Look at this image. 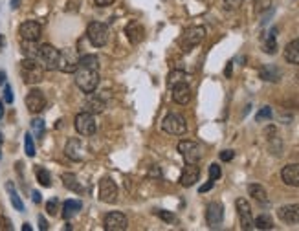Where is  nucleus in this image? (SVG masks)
<instances>
[{
  "label": "nucleus",
  "mask_w": 299,
  "mask_h": 231,
  "mask_svg": "<svg viewBox=\"0 0 299 231\" xmlns=\"http://www.w3.org/2000/svg\"><path fill=\"white\" fill-rule=\"evenodd\" d=\"M75 85L85 94H94L99 85V59L86 53L79 57V66L75 70Z\"/></svg>",
  "instance_id": "nucleus-1"
},
{
  "label": "nucleus",
  "mask_w": 299,
  "mask_h": 231,
  "mask_svg": "<svg viewBox=\"0 0 299 231\" xmlns=\"http://www.w3.org/2000/svg\"><path fill=\"white\" fill-rule=\"evenodd\" d=\"M44 68L40 66V62L37 59H31V57H26L22 62H20V75H22V81L26 85H37L40 81L44 79Z\"/></svg>",
  "instance_id": "nucleus-2"
},
{
  "label": "nucleus",
  "mask_w": 299,
  "mask_h": 231,
  "mask_svg": "<svg viewBox=\"0 0 299 231\" xmlns=\"http://www.w3.org/2000/svg\"><path fill=\"white\" fill-rule=\"evenodd\" d=\"M35 59H37V61L40 62V66L44 68V70H48V72L57 70V64H59V50L51 44H40Z\"/></svg>",
  "instance_id": "nucleus-3"
},
{
  "label": "nucleus",
  "mask_w": 299,
  "mask_h": 231,
  "mask_svg": "<svg viewBox=\"0 0 299 231\" xmlns=\"http://www.w3.org/2000/svg\"><path fill=\"white\" fill-rule=\"evenodd\" d=\"M108 26L103 22H90L86 28V39L90 40L92 46L96 48H103L108 42Z\"/></svg>",
  "instance_id": "nucleus-4"
},
{
  "label": "nucleus",
  "mask_w": 299,
  "mask_h": 231,
  "mask_svg": "<svg viewBox=\"0 0 299 231\" xmlns=\"http://www.w3.org/2000/svg\"><path fill=\"white\" fill-rule=\"evenodd\" d=\"M162 129L171 136H184L187 132V123L186 118L182 114L171 112L165 116V119L162 121Z\"/></svg>",
  "instance_id": "nucleus-5"
},
{
  "label": "nucleus",
  "mask_w": 299,
  "mask_h": 231,
  "mask_svg": "<svg viewBox=\"0 0 299 231\" xmlns=\"http://www.w3.org/2000/svg\"><path fill=\"white\" fill-rule=\"evenodd\" d=\"M206 37V28L204 26H191L184 31V35L180 37V46L184 51H189L191 48L198 46Z\"/></svg>",
  "instance_id": "nucleus-6"
},
{
  "label": "nucleus",
  "mask_w": 299,
  "mask_h": 231,
  "mask_svg": "<svg viewBox=\"0 0 299 231\" xmlns=\"http://www.w3.org/2000/svg\"><path fill=\"white\" fill-rule=\"evenodd\" d=\"M178 152L182 154V158L186 160V164H198L202 160V147L198 145L197 141L182 140L178 143Z\"/></svg>",
  "instance_id": "nucleus-7"
},
{
  "label": "nucleus",
  "mask_w": 299,
  "mask_h": 231,
  "mask_svg": "<svg viewBox=\"0 0 299 231\" xmlns=\"http://www.w3.org/2000/svg\"><path fill=\"white\" fill-rule=\"evenodd\" d=\"M73 127H75V130H77V134L92 136L97 130V123H96L94 114L85 112V110H83L81 114L75 116V119H73Z\"/></svg>",
  "instance_id": "nucleus-8"
},
{
  "label": "nucleus",
  "mask_w": 299,
  "mask_h": 231,
  "mask_svg": "<svg viewBox=\"0 0 299 231\" xmlns=\"http://www.w3.org/2000/svg\"><path fill=\"white\" fill-rule=\"evenodd\" d=\"M79 66V55L75 53L73 48H66V50H59V64L57 70H61L64 73H75Z\"/></svg>",
  "instance_id": "nucleus-9"
},
{
  "label": "nucleus",
  "mask_w": 299,
  "mask_h": 231,
  "mask_svg": "<svg viewBox=\"0 0 299 231\" xmlns=\"http://www.w3.org/2000/svg\"><path fill=\"white\" fill-rule=\"evenodd\" d=\"M103 228L107 231H125L129 228V220L121 211H110L103 219Z\"/></svg>",
  "instance_id": "nucleus-10"
},
{
  "label": "nucleus",
  "mask_w": 299,
  "mask_h": 231,
  "mask_svg": "<svg viewBox=\"0 0 299 231\" xmlns=\"http://www.w3.org/2000/svg\"><path fill=\"white\" fill-rule=\"evenodd\" d=\"M118 186L112 178L105 176L101 182H99V200L105 204H116L118 202Z\"/></svg>",
  "instance_id": "nucleus-11"
},
{
  "label": "nucleus",
  "mask_w": 299,
  "mask_h": 231,
  "mask_svg": "<svg viewBox=\"0 0 299 231\" xmlns=\"http://www.w3.org/2000/svg\"><path fill=\"white\" fill-rule=\"evenodd\" d=\"M64 154L72 162H83L86 156V147L79 138H70L64 145Z\"/></svg>",
  "instance_id": "nucleus-12"
},
{
  "label": "nucleus",
  "mask_w": 299,
  "mask_h": 231,
  "mask_svg": "<svg viewBox=\"0 0 299 231\" xmlns=\"http://www.w3.org/2000/svg\"><path fill=\"white\" fill-rule=\"evenodd\" d=\"M235 208H237L239 219H241V228L243 230H254V217H252V208H250V202L246 198H237L235 202Z\"/></svg>",
  "instance_id": "nucleus-13"
},
{
  "label": "nucleus",
  "mask_w": 299,
  "mask_h": 231,
  "mask_svg": "<svg viewBox=\"0 0 299 231\" xmlns=\"http://www.w3.org/2000/svg\"><path fill=\"white\" fill-rule=\"evenodd\" d=\"M222 220H224V208H222V204L209 202L208 208H206V222H208V226L211 230H217V228H220Z\"/></svg>",
  "instance_id": "nucleus-14"
},
{
  "label": "nucleus",
  "mask_w": 299,
  "mask_h": 231,
  "mask_svg": "<svg viewBox=\"0 0 299 231\" xmlns=\"http://www.w3.org/2000/svg\"><path fill=\"white\" fill-rule=\"evenodd\" d=\"M18 35L22 40H29V42H37L42 35V28L37 20H26V22L20 24L18 28Z\"/></svg>",
  "instance_id": "nucleus-15"
},
{
  "label": "nucleus",
  "mask_w": 299,
  "mask_h": 231,
  "mask_svg": "<svg viewBox=\"0 0 299 231\" xmlns=\"http://www.w3.org/2000/svg\"><path fill=\"white\" fill-rule=\"evenodd\" d=\"M26 108H28L31 114H39L42 112L46 108V97L44 94L37 88L28 92V96H26Z\"/></svg>",
  "instance_id": "nucleus-16"
},
{
  "label": "nucleus",
  "mask_w": 299,
  "mask_h": 231,
  "mask_svg": "<svg viewBox=\"0 0 299 231\" xmlns=\"http://www.w3.org/2000/svg\"><path fill=\"white\" fill-rule=\"evenodd\" d=\"M277 217L285 224H299V206L298 204H288L277 209Z\"/></svg>",
  "instance_id": "nucleus-17"
},
{
  "label": "nucleus",
  "mask_w": 299,
  "mask_h": 231,
  "mask_svg": "<svg viewBox=\"0 0 299 231\" xmlns=\"http://www.w3.org/2000/svg\"><path fill=\"white\" fill-rule=\"evenodd\" d=\"M200 178V169L197 167V164H187L182 171V176H180V186L182 187H191L195 186Z\"/></svg>",
  "instance_id": "nucleus-18"
},
{
  "label": "nucleus",
  "mask_w": 299,
  "mask_h": 231,
  "mask_svg": "<svg viewBox=\"0 0 299 231\" xmlns=\"http://www.w3.org/2000/svg\"><path fill=\"white\" fill-rule=\"evenodd\" d=\"M173 88V101L178 103V105H187V103L191 101L193 97V92H191V86L187 85V83H178V85L171 86Z\"/></svg>",
  "instance_id": "nucleus-19"
},
{
  "label": "nucleus",
  "mask_w": 299,
  "mask_h": 231,
  "mask_svg": "<svg viewBox=\"0 0 299 231\" xmlns=\"http://www.w3.org/2000/svg\"><path fill=\"white\" fill-rule=\"evenodd\" d=\"M283 182L290 187H299V164H288L281 171Z\"/></svg>",
  "instance_id": "nucleus-20"
},
{
  "label": "nucleus",
  "mask_w": 299,
  "mask_h": 231,
  "mask_svg": "<svg viewBox=\"0 0 299 231\" xmlns=\"http://www.w3.org/2000/svg\"><path fill=\"white\" fill-rule=\"evenodd\" d=\"M259 77L263 81H268V83H279V79H281V70H279L276 64H265V66L259 68Z\"/></svg>",
  "instance_id": "nucleus-21"
},
{
  "label": "nucleus",
  "mask_w": 299,
  "mask_h": 231,
  "mask_svg": "<svg viewBox=\"0 0 299 231\" xmlns=\"http://www.w3.org/2000/svg\"><path fill=\"white\" fill-rule=\"evenodd\" d=\"M125 33H127V39H129L132 44H138V42H141V39H143V26H141L138 20H130V22L127 24V28H125Z\"/></svg>",
  "instance_id": "nucleus-22"
},
{
  "label": "nucleus",
  "mask_w": 299,
  "mask_h": 231,
  "mask_svg": "<svg viewBox=\"0 0 299 231\" xmlns=\"http://www.w3.org/2000/svg\"><path fill=\"white\" fill-rule=\"evenodd\" d=\"M265 136H266V140H268V143H270L272 152H274L276 156H281L283 147H281V140H279V136H277L276 127H274V125H270V127L265 130Z\"/></svg>",
  "instance_id": "nucleus-23"
},
{
  "label": "nucleus",
  "mask_w": 299,
  "mask_h": 231,
  "mask_svg": "<svg viewBox=\"0 0 299 231\" xmlns=\"http://www.w3.org/2000/svg\"><path fill=\"white\" fill-rule=\"evenodd\" d=\"M81 209H83V204L79 200H66V202L62 204V219L64 220H70L72 217L79 213Z\"/></svg>",
  "instance_id": "nucleus-24"
},
{
  "label": "nucleus",
  "mask_w": 299,
  "mask_h": 231,
  "mask_svg": "<svg viewBox=\"0 0 299 231\" xmlns=\"http://www.w3.org/2000/svg\"><path fill=\"white\" fill-rule=\"evenodd\" d=\"M83 110H85V112H90V114H101L103 110H105V101H103L101 97L90 96L85 101V107H83Z\"/></svg>",
  "instance_id": "nucleus-25"
},
{
  "label": "nucleus",
  "mask_w": 299,
  "mask_h": 231,
  "mask_svg": "<svg viewBox=\"0 0 299 231\" xmlns=\"http://www.w3.org/2000/svg\"><path fill=\"white\" fill-rule=\"evenodd\" d=\"M285 59L290 64H299V39L287 44V48H285Z\"/></svg>",
  "instance_id": "nucleus-26"
},
{
  "label": "nucleus",
  "mask_w": 299,
  "mask_h": 231,
  "mask_svg": "<svg viewBox=\"0 0 299 231\" xmlns=\"http://www.w3.org/2000/svg\"><path fill=\"white\" fill-rule=\"evenodd\" d=\"M248 195L254 198V200H257V202H261V204L268 202V193H266V189L261 186V184H250Z\"/></svg>",
  "instance_id": "nucleus-27"
},
{
  "label": "nucleus",
  "mask_w": 299,
  "mask_h": 231,
  "mask_svg": "<svg viewBox=\"0 0 299 231\" xmlns=\"http://www.w3.org/2000/svg\"><path fill=\"white\" fill-rule=\"evenodd\" d=\"M61 180H62V184H64V187H66V189H70V191H73V193H83V186L79 184V180H77V176L72 175V173H62V175H61Z\"/></svg>",
  "instance_id": "nucleus-28"
},
{
  "label": "nucleus",
  "mask_w": 299,
  "mask_h": 231,
  "mask_svg": "<svg viewBox=\"0 0 299 231\" xmlns=\"http://www.w3.org/2000/svg\"><path fill=\"white\" fill-rule=\"evenodd\" d=\"M276 35H277V28H272L270 31H268V35H266L265 39V44H263V50L266 51V53H270V55H274L277 51V40H276Z\"/></svg>",
  "instance_id": "nucleus-29"
},
{
  "label": "nucleus",
  "mask_w": 299,
  "mask_h": 231,
  "mask_svg": "<svg viewBox=\"0 0 299 231\" xmlns=\"http://www.w3.org/2000/svg\"><path fill=\"white\" fill-rule=\"evenodd\" d=\"M187 79H189V73H186L184 70H173L167 75V85L175 86L178 83H187Z\"/></svg>",
  "instance_id": "nucleus-30"
},
{
  "label": "nucleus",
  "mask_w": 299,
  "mask_h": 231,
  "mask_svg": "<svg viewBox=\"0 0 299 231\" xmlns=\"http://www.w3.org/2000/svg\"><path fill=\"white\" fill-rule=\"evenodd\" d=\"M254 226L257 230H274V220H272L270 215H259L257 219H254Z\"/></svg>",
  "instance_id": "nucleus-31"
},
{
  "label": "nucleus",
  "mask_w": 299,
  "mask_h": 231,
  "mask_svg": "<svg viewBox=\"0 0 299 231\" xmlns=\"http://www.w3.org/2000/svg\"><path fill=\"white\" fill-rule=\"evenodd\" d=\"M6 189H7V193H9L13 208L17 209V211H24V204H22V200H20V197H18V193L15 191V186H13L11 182H7L6 184Z\"/></svg>",
  "instance_id": "nucleus-32"
},
{
  "label": "nucleus",
  "mask_w": 299,
  "mask_h": 231,
  "mask_svg": "<svg viewBox=\"0 0 299 231\" xmlns=\"http://www.w3.org/2000/svg\"><path fill=\"white\" fill-rule=\"evenodd\" d=\"M35 176H37V182H39L42 187L51 186V176L44 167H37V169H35Z\"/></svg>",
  "instance_id": "nucleus-33"
},
{
  "label": "nucleus",
  "mask_w": 299,
  "mask_h": 231,
  "mask_svg": "<svg viewBox=\"0 0 299 231\" xmlns=\"http://www.w3.org/2000/svg\"><path fill=\"white\" fill-rule=\"evenodd\" d=\"M44 130H46V125H44V119L40 118H33L31 119V132L35 134V138H42L44 136Z\"/></svg>",
  "instance_id": "nucleus-34"
},
{
  "label": "nucleus",
  "mask_w": 299,
  "mask_h": 231,
  "mask_svg": "<svg viewBox=\"0 0 299 231\" xmlns=\"http://www.w3.org/2000/svg\"><path fill=\"white\" fill-rule=\"evenodd\" d=\"M24 151H26V154H28L29 158L35 156V143H33V136L31 134L24 136Z\"/></svg>",
  "instance_id": "nucleus-35"
},
{
  "label": "nucleus",
  "mask_w": 299,
  "mask_h": 231,
  "mask_svg": "<svg viewBox=\"0 0 299 231\" xmlns=\"http://www.w3.org/2000/svg\"><path fill=\"white\" fill-rule=\"evenodd\" d=\"M272 7V0H255V11L265 13Z\"/></svg>",
  "instance_id": "nucleus-36"
},
{
  "label": "nucleus",
  "mask_w": 299,
  "mask_h": 231,
  "mask_svg": "<svg viewBox=\"0 0 299 231\" xmlns=\"http://www.w3.org/2000/svg\"><path fill=\"white\" fill-rule=\"evenodd\" d=\"M222 176V169H220L219 164H211L209 165V180H219Z\"/></svg>",
  "instance_id": "nucleus-37"
},
{
  "label": "nucleus",
  "mask_w": 299,
  "mask_h": 231,
  "mask_svg": "<svg viewBox=\"0 0 299 231\" xmlns=\"http://www.w3.org/2000/svg\"><path fill=\"white\" fill-rule=\"evenodd\" d=\"M46 211H48V215H53V217H55V215L59 213V198H51L50 202L46 204Z\"/></svg>",
  "instance_id": "nucleus-38"
},
{
  "label": "nucleus",
  "mask_w": 299,
  "mask_h": 231,
  "mask_svg": "<svg viewBox=\"0 0 299 231\" xmlns=\"http://www.w3.org/2000/svg\"><path fill=\"white\" fill-rule=\"evenodd\" d=\"M270 118H272V108L270 107H263L259 112H257V116H255V119H257V121H263V119H270Z\"/></svg>",
  "instance_id": "nucleus-39"
},
{
  "label": "nucleus",
  "mask_w": 299,
  "mask_h": 231,
  "mask_svg": "<svg viewBox=\"0 0 299 231\" xmlns=\"http://www.w3.org/2000/svg\"><path fill=\"white\" fill-rule=\"evenodd\" d=\"M156 215H158L160 219L164 220V222H173V220H175V215L171 213V211H165V209H158V211H156Z\"/></svg>",
  "instance_id": "nucleus-40"
},
{
  "label": "nucleus",
  "mask_w": 299,
  "mask_h": 231,
  "mask_svg": "<svg viewBox=\"0 0 299 231\" xmlns=\"http://www.w3.org/2000/svg\"><path fill=\"white\" fill-rule=\"evenodd\" d=\"M11 230H13L11 220L7 219V217H0V231H11Z\"/></svg>",
  "instance_id": "nucleus-41"
},
{
  "label": "nucleus",
  "mask_w": 299,
  "mask_h": 231,
  "mask_svg": "<svg viewBox=\"0 0 299 231\" xmlns=\"http://www.w3.org/2000/svg\"><path fill=\"white\" fill-rule=\"evenodd\" d=\"M233 158H235V152L230 151V149H226V151L220 152V160H222V162H232Z\"/></svg>",
  "instance_id": "nucleus-42"
},
{
  "label": "nucleus",
  "mask_w": 299,
  "mask_h": 231,
  "mask_svg": "<svg viewBox=\"0 0 299 231\" xmlns=\"http://www.w3.org/2000/svg\"><path fill=\"white\" fill-rule=\"evenodd\" d=\"M4 101L6 103H13V90L9 85H4Z\"/></svg>",
  "instance_id": "nucleus-43"
},
{
  "label": "nucleus",
  "mask_w": 299,
  "mask_h": 231,
  "mask_svg": "<svg viewBox=\"0 0 299 231\" xmlns=\"http://www.w3.org/2000/svg\"><path fill=\"white\" fill-rule=\"evenodd\" d=\"M224 4H226L228 9H237L243 4V0H224Z\"/></svg>",
  "instance_id": "nucleus-44"
},
{
  "label": "nucleus",
  "mask_w": 299,
  "mask_h": 231,
  "mask_svg": "<svg viewBox=\"0 0 299 231\" xmlns=\"http://www.w3.org/2000/svg\"><path fill=\"white\" fill-rule=\"evenodd\" d=\"M94 4L97 7H107V6H112L114 0H94Z\"/></svg>",
  "instance_id": "nucleus-45"
},
{
  "label": "nucleus",
  "mask_w": 299,
  "mask_h": 231,
  "mask_svg": "<svg viewBox=\"0 0 299 231\" xmlns=\"http://www.w3.org/2000/svg\"><path fill=\"white\" fill-rule=\"evenodd\" d=\"M213 184H215V180H209L208 184H204V186H200V193H208L211 187H213Z\"/></svg>",
  "instance_id": "nucleus-46"
},
{
  "label": "nucleus",
  "mask_w": 299,
  "mask_h": 231,
  "mask_svg": "<svg viewBox=\"0 0 299 231\" xmlns=\"http://www.w3.org/2000/svg\"><path fill=\"white\" fill-rule=\"evenodd\" d=\"M149 176H151V178H160V176H162V171H160L158 167H153L151 173H149Z\"/></svg>",
  "instance_id": "nucleus-47"
},
{
  "label": "nucleus",
  "mask_w": 299,
  "mask_h": 231,
  "mask_svg": "<svg viewBox=\"0 0 299 231\" xmlns=\"http://www.w3.org/2000/svg\"><path fill=\"white\" fill-rule=\"evenodd\" d=\"M39 228H40V230H42V231L48 230V222H46V219H44V217H42V215H40V217H39Z\"/></svg>",
  "instance_id": "nucleus-48"
},
{
  "label": "nucleus",
  "mask_w": 299,
  "mask_h": 231,
  "mask_svg": "<svg viewBox=\"0 0 299 231\" xmlns=\"http://www.w3.org/2000/svg\"><path fill=\"white\" fill-rule=\"evenodd\" d=\"M232 72H233V61H230L228 62L226 70H224V75H226V77H232Z\"/></svg>",
  "instance_id": "nucleus-49"
},
{
  "label": "nucleus",
  "mask_w": 299,
  "mask_h": 231,
  "mask_svg": "<svg viewBox=\"0 0 299 231\" xmlns=\"http://www.w3.org/2000/svg\"><path fill=\"white\" fill-rule=\"evenodd\" d=\"M31 198H33L35 204H40V200H42V195H40L39 191H33V193H31Z\"/></svg>",
  "instance_id": "nucleus-50"
},
{
  "label": "nucleus",
  "mask_w": 299,
  "mask_h": 231,
  "mask_svg": "<svg viewBox=\"0 0 299 231\" xmlns=\"http://www.w3.org/2000/svg\"><path fill=\"white\" fill-rule=\"evenodd\" d=\"M6 85V72L4 70H0V86Z\"/></svg>",
  "instance_id": "nucleus-51"
},
{
  "label": "nucleus",
  "mask_w": 299,
  "mask_h": 231,
  "mask_svg": "<svg viewBox=\"0 0 299 231\" xmlns=\"http://www.w3.org/2000/svg\"><path fill=\"white\" fill-rule=\"evenodd\" d=\"M18 4H20V0H11V7H13V9H17Z\"/></svg>",
  "instance_id": "nucleus-52"
},
{
  "label": "nucleus",
  "mask_w": 299,
  "mask_h": 231,
  "mask_svg": "<svg viewBox=\"0 0 299 231\" xmlns=\"http://www.w3.org/2000/svg\"><path fill=\"white\" fill-rule=\"evenodd\" d=\"M4 118V103L0 101V119Z\"/></svg>",
  "instance_id": "nucleus-53"
},
{
  "label": "nucleus",
  "mask_w": 299,
  "mask_h": 231,
  "mask_svg": "<svg viewBox=\"0 0 299 231\" xmlns=\"http://www.w3.org/2000/svg\"><path fill=\"white\" fill-rule=\"evenodd\" d=\"M22 231H31V226L26 222V224H22Z\"/></svg>",
  "instance_id": "nucleus-54"
},
{
  "label": "nucleus",
  "mask_w": 299,
  "mask_h": 231,
  "mask_svg": "<svg viewBox=\"0 0 299 231\" xmlns=\"http://www.w3.org/2000/svg\"><path fill=\"white\" fill-rule=\"evenodd\" d=\"M4 44H6V40H4V37L0 35V48H4Z\"/></svg>",
  "instance_id": "nucleus-55"
},
{
  "label": "nucleus",
  "mask_w": 299,
  "mask_h": 231,
  "mask_svg": "<svg viewBox=\"0 0 299 231\" xmlns=\"http://www.w3.org/2000/svg\"><path fill=\"white\" fill-rule=\"evenodd\" d=\"M2 141H4V138H2V134H0V145H2Z\"/></svg>",
  "instance_id": "nucleus-56"
}]
</instances>
